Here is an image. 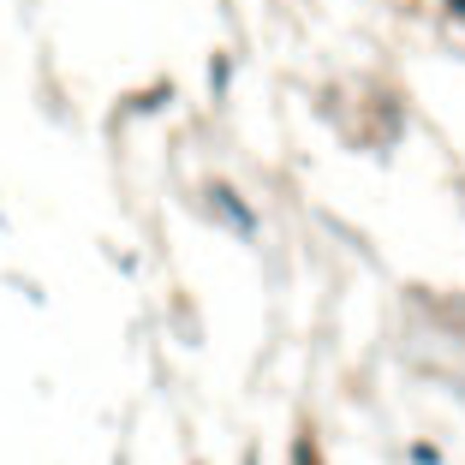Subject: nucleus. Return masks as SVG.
I'll use <instances>...</instances> for the list:
<instances>
[{
    "mask_svg": "<svg viewBox=\"0 0 465 465\" xmlns=\"http://www.w3.org/2000/svg\"><path fill=\"white\" fill-rule=\"evenodd\" d=\"M298 465H316V453H310V448H305V441H298Z\"/></svg>",
    "mask_w": 465,
    "mask_h": 465,
    "instance_id": "7ed1b4c3",
    "label": "nucleus"
},
{
    "mask_svg": "<svg viewBox=\"0 0 465 465\" xmlns=\"http://www.w3.org/2000/svg\"><path fill=\"white\" fill-rule=\"evenodd\" d=\"M448 13H460V18H465V0H448Z\"/></svg>",
    "mask_w": 465,
    "mask_h": 465,
    "instance_id": "20e7f679",
    "label": "nucleus"
},
{
    "mask_svg": "<svg viewBox=\"0 0 465 465\" xmlns=\"http://www.w3.org/2000/svg\"><path fill=\"white\" fill-rule=\"evenodd\" d=\"M209 198H215V209H221V215H227V221H233V227H239L245 239H251V233H257V215H251V209H245V203H239V191H233V185H215Z\"/></svg>",
    "mask_w": 465,
    "mask_h": 465,
    "instance_id": "f257e3e1",
    "label": "nucleus"
},
{
    "mask_svg": "<svg viewBox=\"0 0 465 465\" xmlns=\"http://www.w3.org/2000/svg\"><path fill=\"white\" fill-rule=\"evenodd\" d=\"M412 460H418V465H441V453L430 448V441H418V448H412Z\"/></svg>",
    "mask_w": 465,
    "mask_h": 465,
    "instance_id": "f03ea898",
    "label": "nucleus"
}]
</instances>
